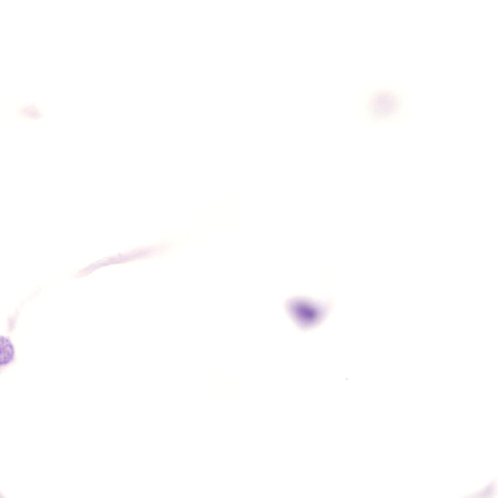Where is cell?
I'll list each match as a JSON object with an SVG mask.
<instances>
[{
  "instance_id": "cell-1",
  "label": "cell",
  "mask_w": 498,
  "mask_h": 498,
  "mask_svg": "<svg viewBox=\"0 0 498 498\" xmlns=\"http://www.w3.org/2000/svg\"><path fill=\"white\" fill-rule=\"evenodd\" d=\"M359 103L366 120L377 124H393L409 116L411 96L401 86H374L360 94Z\"/></svg>"
},
{
  "instance_id": "cell-2",
  "label": "cell",
  "mask_w": 498,
  "mask_h": 498,
  "mask_svg": "<svg viewBox=\"0 0 498 498\" xmlns=\"http://www.w3.org/2000/svg\"><path fill=\"white\" fill-rule=\"evenodd\" d=\"M288 308L295 320L304 328H310L318 324L328 311L324 304L304 299L291 301Z\"/></svg>"
},
{
  "instance_id": "cell-3",
  "label": "cell",
  "mask_w": 498,
  "mask_h": 498,
  "mask_svg": "<svg viewBox=\"0 0 498 498\" xmlns=\"http://www.w3.org/2000/svg\"><path fill=\"white\" fill-rule=\"evenodd\" d=\"M13 115L16 121L24 124L42 123L45 122L46 111L40 102H19L15 106Z\"/></svg>"
},
{
  "instance_id": "cell-4",
  "label": "cell",
  "mask_w": 498,
  "mask_h": 498,
  "mask_svg": "<svg viewBox=\"0 0 498 498\" xmlns=\"http://www.w3.org/2000/svg\"><path fill=\"white\" fill-rule=\"evenodd\" d=\"M0 341V364L4 366L14 359L15 350L12 342L5 337L1 336Z\"/></svg>"
}]
</instances>
